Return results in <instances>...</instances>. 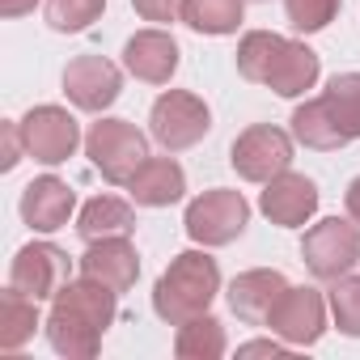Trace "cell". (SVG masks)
I'll list each match as a JSON object with an SVG mask.
<instances>
[{
  "label": "cell",
  "mask_w": 360,
  "mask_h": 360,
  "mask_svg": "<svg viewBox=\"0 0 360 360\" xmlns=\"http://www.w3.org/2000/svg\"><path fill=\"white\" fill-rule=\"evenodd\" d=\"M301 259L318 280H339L360 263V225L352 217H326L305 229Z\"/></svg>",
  "instance_id": "7"
},
{
  "label": "cell",
  "mask_w": 360,
  "mask_h": 360,
  "mask_svg": "<svg viewBox=\"0 0 360 360\" xmlns=\"http://www.w3.org/2000/svg\"><path fill=\"white\" fill-rule=\"evenodd\" d=\"M178 43H174V34H165V30H140V34H131L127 39V47H123V68L136 77V81H144V85H169V77L178 72Z\"/></svg>",
  "instance_id": "14"
},
{
  "label": "cell",
  "mask_w": 360,
  "mask_h": 360,
  "mask_svg": "<svg viewBox=\"0 0 360 360\" xmlns=\"http://www.w3.org/2000/svg\"><path fill=\"white\" fill-rule=\"evenodd\" d=\"M322 102L347 140H360V72H335L322 89Z\"/></svg>",
  "instance_id": "24"
},
{
  "label": "cell",
  "mask_w": 360,
  "mask_h": 360,
  "mask_svg": "<svg viewBox=\"0 0 360 360\" xmlns=\"http://www.w3.org/2000/svg\"><path fill=\"white\" fill-rule=\"evenodd\" d=\"M288 280L276 271V267H255V271H242L233 284H229V309L250 322V326H267V314L276 309V301L284 297Z\"/></svg>",
  "instance_id": "17"
},
{
  "label": "cell",
  "mask_w": 360,
  "mask_h": 360,
  "mask_svg": "<svg viewBox=\"0 0 360 360\" xmlns=\"http://www.w3.org/2000/svg\"><path fill=\"white\" fill-rule=\"evenodd\" d=\"M221 292V267L208 250H183L153 284V314L169 326H183L212 309Z\"/></svg>",
  "instance_id": "3"
},
{
  "label": "cell",
  "mask_w": 360,
  "mask_h": 360,
  "mask_svg": "<svg viewBox=\"0 0 360 360\" xmlns=\"http://www.w3.org/2000/svg\"><path fill=\"white\" fill-rule=\"evenodd\" d=\"M72 280V263L68 255L56 246V242H30L13 255V267H9V284L34 301H51L64 284Z\"/></svg>",
  "instance_id": "11"
},
{
  "label": "cell",
  "mask_w": 360,
  "mask_h": 360,
  "mask_svg": "<svg viewBox=\"0 0 360 360\" xmlns=\"http://www.w3.org/2000/svg\"><path fill=\"white\" fill-rule=\"evenodd\" d=\"M34 326H43L39 318V301L18 292L13 284L0 292V347L5 352H18L34 339Z\"/></svg>",
  "instance_id": "20"
},
{
  "label": "cell",
  "mask_w": 360,
  "mask_h": 360,
  "mask_svg": "<svg viewBox=\"0 0 360 360\" xmlns=\"http://www.w3.org/2000/svg\"><path fill=\"white\" fill-rule=\"evenodd\" d=\"M131 229H136V212L119 195H94L81 208V217H77V233L85 242H98V238H131Z\"/></svg>",
  "instance_id": "19"
},
{
  "label": "cell",
  "mask_w": 360,
  "mask_h": 360,
  "mask_svg": "<svg viewBox=\"0 0 360 360\" xmlns=\"http://www.w3.org/2000/svg\"><path fill=\"white\" fill-rule=\"evenodd\" d=\"M212 131V110L191 89H165L148 110V136L165 153H183Z\"/></svg>",
  "instance_id": "5"
},
{
  "label": "cell",
  "mask_w": 360,
  "mask_h": 360,
  "mask_svg": "<svg viewBox=\"0 0 360 360\" xmlns=\"http://www.w3.org/2000/svg\"><path fill=\"white\" fill-rule=\"evenodd\" d=\"M72 208H77V195H72V187L64 183V178H56V174L34 178V183L22 191V221H26L34 233H56V229H64L68 217H72Z\"/></svg>",
  "instance_id": "15"
},
{
  "label": "cell",
  "mask_w": 360,
  "mask_h": 360,
  "mask_svg": "<svg viewBox=\"0 0 360 360\" xmlns=\"http://www.w3.org/2000/svg\"><path fill=\"white\" fill-rule=\"evenodd\" d=\"M81 276L102 280L115 292H127L140 276V255L131 238H98L89 242V250L81 255Z\"/></svg>",
  "instance_id": "16"
},
{
  "label": "cell",
  "mask_w": 360,
  "mask_h": 360,
  "mask_svg": "<svg viewBox=\"0 0 360 360\" xmlns=\"http://www.w3.org/2000/svg\"><path fill=\"white\" fill-rule=\"evenodd\" d=\"M187 238L195 246H229L246 233L250 225V204L242 191H229V187H212L204 195H195L187 204Z\"/></svg>",
  "instance_id": "6"
},
{
  "label": "cell",
  "mask_w": 360,
  "mask_h": 360,
  "mask_svg": "<svg viewBox=\"0 0 360 360\" xmlns=\"http://www.w3.org/2000/svg\"><path fill=\"white\" fill-rule=\"evenodd\" d=\"M284 352V339L276 335V339H255V343H242L238 347V356H280Z\"/></svg>",
  "instance_id": "30"
},
{
  "label": "cell",
  "mask_w": 360,
  "mask_h": 360,
  "mask_svg": "<svg viewBox=\"0 0 360 360\" xmlns=\"http://www.w3.org/2000/svg\"><path fill=\"white\" fill-rule=\"evenodd\" d=\"M343 204H347V217L360 225V178H352V183H347V195H343Z\"/></svg>",
  "instance_id": "31"
},
{
  "label": "cell",
  "mask_w": 360,
  "mask_h": 360,
  "mask_svg": "<svg viewBox=\"0 0 360 360\" xmlns=\"http://www.w3.org/2000/svg\"><path fill=\"white\" fill-rule=\"evenodd\" d=\"M119 314V292L106 288L102 280H68L56 297H51V314L43 322L47 330V343L68 356V360H94L98 347H102V335L106 326L115 322Z\"/></svg>",
  "instance_id": "1"
},
{
  "label": "cell",
  "mask_w": 360,
  "mask_h": 360,
  "mask_svg": "<svg viewBox=\"0 0 360 360\" xmlns=\"http://www.w3.org/2000/svg\"><path fill=\"white\" fill-rule=\"evenodd\" d=\"M339 5L343 0H284V13L297 34H318L339 18Z\"/></svg>",
  "instance_id": "27"
},
{
  "label": "cell",
  "mask_w": 360,
  "mask_h": 360,
  "mask_svg": "<svg viewBox=\"0 0 360 360\" xmlns=\"http://www.w3.org/2000/svg\"><path fill=\"white\" fill-rule=\"evenodd\" d=\"M127 195L131 204L140 208H169L187 195V174L174 157H148L127 183Z\"/></svg>",
  "instance_id": "18"
},
{
  "label": "cell",
  "mask_w": 360,
  "mask_h": 360,
  "mask_svg": "<svg viewBox=\"0 0 360 360\" xmlns=\"http://www.w3.org/2000/svg\"><path fill=\"white\" fill-rule=\"evenodd\" d=\"M225 352H229V339H225V326L212 314H200V318L183 322L174 335V356L178 360H221Z\"/></svg>",
  "instance_id": "22"
},
{
  "label": "cell",
  "mask_w": 360,
  "mask_h": 360,
  "mask_svg": "<svg viewBox=\"0 0 360 360\" xmlns=\"http://www.w3.org/2000/svg\"><path fill=\"white\" fill-rule=\"evenodd\" d=\"M106 13V0H47V26L60 34H81Z\"/></svg>",
  "instance_id": "25"
},
{
  "label": "cell",
  "mask_w": 360,
  "mask_h": 360,
  "mask_svg": "<svg viewBox=\"0 0 360 360\" xmlns=\"http://www.w3.org/2000/svg\"><path fill=\"white\" fill-rule=\"evenodd\" d=\"M292 140H301L305 148H318V153H335V148H343L347 144V136L339 131V123L330 119V110H326V102L322 98H309V102H301L297 110H292Z\"/></svg>",
  "instance_id": "21"
},
{
  "label": "cell",
  "mask_w": 360,
  "mask_h": 360,
  "mask_svg": "<svg viewBox=\"0 0 360 360\" xmlns=\"http://www.w3.org/2000/svg\"><path fill=\"white\" fill-rule=\"evenodd\" d=\"M326 305L335 314V326L352 339H360V276H339L330 280V292H326Z\"/></svg>",
  "instance_id": "26"
},
{
  "label": "cell",
  "mask_w": 360,
  "mask_h": 360,
  "mask_svg": "<svg viewBox=\"0 0 360 360\" xmlns=\"http://www.w3.org/2000/svg\"><path fill=\"white\" fill-rule=\"evenodd\" d=\"M64 94L77 110H89V115H102L106 106L119 102L123 94V72L102 60V56H77L68 68H64Z\"/></svg>",
  "instance_id": "12"
},
{
  "label": "cell",
  "mask_w": 360,
  "mask_h": 360,
  "mask_svg": "<svg viewBox=\"0 0 360 360\" xmlns=\"http://www.w3.org/2000/svg\"><path fill=\"white\" fill-rule=\"evenodd\" d=\"M238 72L255 85H267L280 98H301L318 85L322 64L297 39H284L276 30H250L238 43Z\"/></svg>",
  "instance_id": "2"
},
{
  "label": "cell",
  "mask_w": 360,
  "mask_h": 360,
  "mask_svg": "<svg viewBox=\"0 0 360 360\" xmlns=\"http://www.w3.org/2000/svg\"><path fill=\"white\" fill-rule=\"evenodd\" d=\"M22 123V140H26V157H34V161H43V165H64L72 153H77V144H81V123L64 110V106H34V110H26V119H18Z\"/></svg>",
  "instance_id": "9"
},
{
  "label": "cell",
  "mask_w": 360,
  "mask_h": 360,
  "mask_svg": "<svg viewBox=\"0 0 360 360\" xmlns=\"http://www.w3.org/2000/svg\"><path fill=\"white\" fill-rule=\"evenodd\" d=\"M229 165L246 183H271L276 174L292 169V131H284L276 123L246 127L229 148Z\"/></svg>",
  "instance_id": "8"
},
{
  "label": "cell",
  "mask_w": 360,
  "mask_h": 360,
  "mask_svg": "<svg viewBox=\"0 0 360 360\" xmlns=\"http://www.w3.org/2000/svg\"><path fill=\"white\" fill-rule=\"evenodd\" d=\"M131 9H136L144 22L165 26V22H178V18H183V0H131Z\"/></svg>",
  "instance_id": "28"
},
{
  "label": "cell",
  "mask_w": 360,
  "mask_h": 360,
  "mask_svg": "<svg viewBox=\"0 0 360 360\" xmlns=\"http://www.w3.org/2000/svg\"><path fill=\"white\" fill-rule=\"evenodd\" d=\"M242 13H246V0H183V22L195 34H212V39L238 34Z\"/></svg>",
  "instance_id": "23"
},
{
  "label": "cell",
  "mask_w": 360,
  "mask_h": 360,
  "mask_svg": "<svg viewBox=\"0 0 360 360\" xmlns=\"http://www.w3.org/2000/svg\"><path fill=\"white\" fill-rule=\"evenodd\" d=\"M85 157L94 161V169L106 178V183L127 187L131 174L148 161V140L127 119H98L85 131Z\"/></svg>",
  "instance_id": "4"
},
{
  "label": "cell",
  "mask_w": 360,
  "mask_h": 360,
  "mask_svg": "<svg viewBox=\"0 0 360 360\" xmlns=\"http://www.w3.org/2000/svg\"><path fill=\"white\" fill-rule=\"evenodd\" d=\"M0 140H5V157H0V169H13L26 153V140H22V123L18 119H5L0 123Z\"/></svg>",
  "instance_id": "29"
},
{
  "label": "cell",
  "mask_w": 360,
  "mask_h": 360,
  "mask_svg": "<svg viewBox=\"0 0 360 360\" xmlns=\"http://www.w3.org/2000/svg\"><path fill=\"white\" fill-rule=\"evenodd\" d=\"M271 335H280L288 347H309L326 335V297L309 284L301 288H284V297L276 301V309L267 314Z\"/></svg>",
  "instance_id": "10"
},
{
  "label": "cell",
  "mask_w": 360,
  "mask_h": 360,
  "mask_svg": "<svg viewBox=\"0 0 360 360\" xmlns=\"http://www.w3.org/2000/svg\"><path fill=\"white\" fill-rule=\"evenodd\" d=\"M259 212L280 225V229H301L314 212H318V183L305 174H276L271 183H263V195H259Z\"/></svg>",
  "instance_id": "13"
},
{
  "label": "cell",
  "mask_w": 360,
  "mask_h": 360,
  "mask_svg": "<svg viewBox=\"0 0 360 360\" xmlns=\"http://www.w3.org/2000/svg\"><path fill=\"white\" fill-rule=\"evenodd\" d=\"M39 5V0H0V13L5 18H22V13H30Z\"/></svg>",
  "instance_id": "32"
}]
</instances>
